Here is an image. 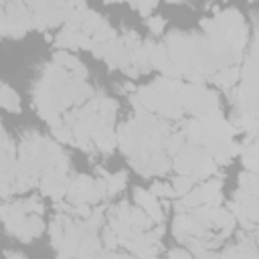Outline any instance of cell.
Wrapping results in <instances>:
<instances>
[{"label":"cell","mask_w":259,"mask_h":259,"mask_svg":"<svg viewBox=\"0 0 259 259\" xmlns=\"http://www.w3.org/2000/svg\"><path fill=\"white\" fill-rule=\"evenodd\" d=\"M22 206H24V212L26 214H40L45 208H42V202L36 198V196H28V198H22Z\"/></svg>","instance_id":"5bb4252c"},{"label":"cell","mask_w":259,"mask_h":259,"mask_svg":"<svg viewBox=\"0 0 259 259\" xmlns=\"http://www.w3.org/2000/svg\"><path fill=\"white\" fill-rule=\"evenodd\" d=\"M192 184H194V182H192L188 176H180V174H178L176 178H172V184H170V186H172L174 194L182 198L184 194H188V192L192 190Z\"/></svg>","instance_id":"9c48e42d"},{"label":"cell","mask_w":259,"mask_h":259,"mask_svg":"<svg viewBox=\"0 0 259 259\" xmlns=\"http://www.w3.org/2000/svg\"><path fill=\"white\" fill-rule=\"evenodd\" d=\"M150 192H152L156 198H158V196H162V198H174V196H176L174 190H172V186L166 184V182H154L152 188H150Z\"/></svg>","instance_id":"4fadbf2b"},{"label":"cell","mask_w":259,"mask_h":259,"mask_svg":"<svg viewBox=\"0 0 259 259\" xmlns=\"http://www.w3.org/2000/svg\"><path fill=\"white\" fill-rule=\"evenodd\" d=\"M239 186L247 190L249 194H257V174L255 172H241L239 174Z\"/></svg>","instance_id":"8fae6325"},{"label":"cell","mask_w":259,"mask_h":259,"mask_svg":"<svg viewBox=\"0 0 259 259\" xmlns=\"http://www.w3.org/2000/svg\"><path fill=\"white\" fill-rule=\"evenodd\" d=\"M146 24H148V28H150V32L152 34H162L164 32V26H166V20L162 18V16H148L146 18Z\"/></svg>","instance_id":"9a60e30c"},{"label":"cell","mask_w":259,"mask_h":259,"mask_svg":"<svg viewBox=\"0 0 259 259\" xmlns=\"http://www.w3.org/2000/svg\"><path fill=\"white\" fill-rule=\"evenodd\" d=\"M180 202L184 204V208H196V206L204 204V202H202V192H200V188H194V190H190L188 194H184V196L180 198Z\"/></svg>","instance_id":"7c38bea8"},{"label":"cell","mask_w":259,"mask_h":259,"mask_svg":"<svg viewBox=\"0 0 259 259\" xmlns=\"http://www.w3.org/2000/svg\"><path fill=\"white\" fill-rule=\"evenodd\" d=\"M168 259H192V255L188 253V251H184V249H170L168 251Z\"/></svg>","instance_id":"ac0fdd59"},{"label":"cell","mask_w":259,"mask_h":259,"mask_svg":"<svg viewBox=\"0 0 259 259\" xmlns=\"http://www.w3.org/2000/svg\"><path fill=\"white\" fill-rule=\"evenodd\" d=\"M212 81H214L219 87H223V89H233L235 83L239 81V67L233 65V67H229V69H223V71L214 73V75H212Z\"/></svg>","instance_id":"277c9868"},{"label":"cell","mask_w":259,"mask_h":259,"mask_svg":"<svg viewBox=\"0 0 259 259\" xmlns=\"http://www.w3.org/2000/svg\"><path fill=\"white\" fill-rule=\"evenodd\" d=\"M156 6H158L156 2H142V4H132V8L140 10V14H142V16H150V12H152Z\"/></svg>","instance_id":"e0dca14e"},{"label":"cell","mask_w":259,"mask_h":259,"mask_svg":"<svg viewBox=\"0 0 259 259\" xmlns=\"http://www.w3.org/2000/svg\"><path fill=\"white\" fill-rule=\"evenodd\" d=\"M134 200L136 204L152 219L154 225H162L164 221V214H162V206L158 202V198L150 192V190H144V188H134Z\"/></svg>","instance_id":"6da1fadb"},{"label":"cell","mask_w":259,"mask_h":259,"mask_svg":"<svg viewBox=\"0 0 259 259\" xmlns=\"http://www.w3.org/2000/svg\"><path fill=\"white\" fill-rule=\"evenodd\" d=\"M121 89H123V91H127V93H132V91H136V87H134V85H132V83H130V81H125V83H123V87H121Z\"/></svg>","instance_id":"ffe728a7"},{"label":"cell","mask_w":259,"mask_h":259,"mask_svg":"<svg viewBox=\"0 0 259 259\" xmlns=\"http://www.w3.org/2000/svg\"><path fill=\"white\" fill-rule=\"evenodd\" d=\"M190 144H204L206 140H208V134H206V130H204V125L194 117V119H190L186 125H184V134H182Z\"/></svg>","instance_id":"7a4b0ae2"},{"label":"cell","mask_w":259,"mask_h":259,"mask_svg":"<svg viewBox=\"0 0 259 259\" xmlns=\"http://www.w3.org/2000/svg\"><path fill=\"white\" fill-rule=\"evenodd\" d=\"M0 107H4L8 111H16V113L20 111V97H18V93L12 87L4 85V83H0Z\"/></svg>","instance_id":"3957f363"},{"label":"cell","mask_w":259,"mask_h":259,"mask_svg":"<svg viewBox=\"0 0 259 259\" xmlns=\"http://www.w3.org/2000/svg\"><path fill=\"white\" fill-rule=\"evenodd\" d=\"M49 237H51V245L55 251H59L65 243V227H63V221H61V212L53 219V223L49 225Z\"/></svg>","instance_id":"5b68a950"},{"label":"cell","mask_w":259,"mask_h":259,"mask_svg":"<svg viewBox=\"0 0 259 259\" xmlns=\"http://www.w3.org/2000/svg\"><path fill=\"white\" fill-rule=\"evenodd\" d=\"M99 241L105 245V251H113V249L117 247V243H119V241H117V237L113 235V231H111L109 227H105V229H103V233H101V239H99Z\"/></svg>","instance_id":"2e32d148"},{"label":"cell","mask_w":259,"mask_h":259,"mask_svg":"<svg viewBox=\"0 0 259 259\" xmlns=\"http://www.w3.org/2000/svg\"><path fill=\"white\" fill-rule=\"evenodd\" d=\"M4 257H6V259H24V255L18 253V251H6Z\"/></svg>","instance_id":"d6986e66"},{"label":"cell","mask_w":259,"mask_h":259,"mask_svg":"<svg viewBox=\"0 0 259 259\" xmlns=\"http://www.w3.org/2000/svg\"><path fill=\"white\" fill-rule=\"evenodd\" d=\"M107 182V196L117 194L123 186H125V172H117V174H107L105 178Z\"/></svg>","instance_id":"ba28073f"},{"label":"cell","mask_w":259,"mask_h":259,"mask_svg":"<svg viewBox=\"0 0 259 259\" xmlns=\"http://www.w3.org/2000/svg\"><path fill=\"white\" fill-rule=\"evenodd\" d=\"M217 172V162L214 160H210V158H204L192 172H190V180L194 182V180H208L212 174Z\"/></svg>","instance_id":"52a82bcc"},{"label":"cell","mask_w":259,"mask_h":259,"mask_svg":"<svg viewBox=\"0 0 259 259\" xmlns=\"http://www.w3.org/2000/svg\"><path fill=\"white\" fill-rule=\"evenodd\" d=\"M136 99L140 101L144 111H156V87L154 85L136 89Z\"/></svg>","instance_id":"8992f818"},{"label":"cell","mask_w":259,"mask_h":259,"mask_svg":"<svg viewBox=\"0 0 259 259\" xmlns=\"http://www.w3.org/2000/svg\"><path fill=\"white\" fill-rule=\"evenodd\" d=\"M24 225H26V229H28V233H30L32 239H36V237H40V235L45 233V221L40 219V214H30V217H26V219H24Z\"/></svg>","instance_id":"30bf717a"}]
</instances>
